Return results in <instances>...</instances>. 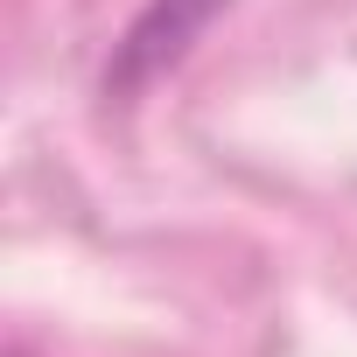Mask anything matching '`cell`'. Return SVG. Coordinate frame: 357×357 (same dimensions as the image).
<instances>
[{"label":"cell","instance_id":"6da1fadb","mask_svg":"<svg viewBox=\"0 0 357 357\" xmlns=\"http://www.w3.org/2000/svg\"><path fill=\"white\" fill-rule=\"evenodd\" d=\"M231 8V0H147V8L126 22V36L112 43V63H105V98H140L154 77H168L183 63L204 29Z\"/></svg>","mask_w":357,"mask_h":357}]
</instances>
